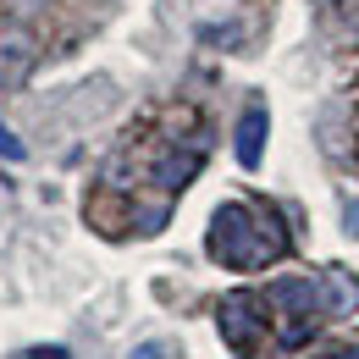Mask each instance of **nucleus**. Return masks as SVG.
<instances>
[{"label": "nucleus", "mask_w": 359, "mask_h": 359, "mask_svg": "<svg viewBox=\"0 0 359 359\" xmlns=\"http://www.w3.org/2000/svg\"><path fill=\"white\" fill-rule=\"evenodd\" d=\"M320 287V310L326 315H354L359 310V276L343 266H326V276L315 282Z\"/></svg>", "instance_id": "obj_5"}, {"label": "nucleus", "mask_w": 359, "mask_h": 359, "mask_svg": "<svg viewBox=\"0 0 359 359\" xmlns=\"http://www.w3.org/2000/svg\"><path fill=\"white\" fill-rule=\"evenodd\" d=\"M45 6H55V0H11L17 17H34V11H45Z\"/></svg>", "instance_id": "obj_6"}, {"label": "nucleus", "mask_w": 359, "mask_h": 359, "mask_svg": "<svg viewBox=\"0 0 359 359\" xmlns=\"http://www.w3.org/2000/svg\"><path fill=\"white\" fill-rule=\"evenodd\" d=\"M34 61H39L34 28H28V22H11V28L0 34V89H22L28 72H34Z\"/></svg>", "instance_id": "obj_2"}, {"label": "nucleus", "mask_w": 359, "mask_h": 359, "mask_svg": "<svg viewBox=\"0 0 359 359\" xmlns=\"http://www.w3.org/2000/svg\"><path fill=\"white\" fill-rule=\"evenodd\" d=\"M205 249H210V260H222L232 271H260L287 255V232L260 205H222L216 222H210Z\"/></svg>", "instance_id": "obj_1"}, {"label": "nucleus", "mask_w": 359, "mask_h": 359, "mask_svg": "<svg viewBox=\"0 0 359 359\" xmlns=\"http://www.w3.org/2000/svg\"><path fill=\"white\" fill-rule=\"evenodd\" d=\"M332 359H359V348H348V354H332Z\"/></svg>", "instance_id": "obj_8"}, {"label": "nucleus", "mask_w": 359, "mask_h": 359, "mask_svg": "<svg viewBox=\"0 0 359 359\" xmlns=\"http://www.w3.org/2000/svg\"><path fill=\"white\" fill-rule=\"evenodd\" d=\"M222 332H226V343H238L243 354L266 337V320H260V304L255 299H226L222 304Z\"/></svg>", "instance_id": "obj_3"}, {"label": "nucleus", "mask_w": 359, "mask_h": 359, "mask_svg": "<svg viewBox=\"0 0 359 359\" xmlns=\"http://www.w3.org/2000/svg\"><path fill=\"white\" fill-rule=\"evenodd\" d=\"M320 6H343V0H320Z\"/></svg>", "instance_id": "obj_9"}, {"label": "nucleus", "mask_w": 359, "mask_h": 359, "mask_svg": "<svg viewBox=\"0 0 359 359\" xmlns=\"http://www.w3.org/2000/svg\"><path fill=\"white\" fill-rule=\"evenodd\" d=\"M266 133H271V116H266V105L255 100V105L243 111V122H238V166H243V172H255V166L266 161Z\"/></svg>", "instance_id": "obj_4"}, {"label": "nucleus", "mask_w": 359, "mask_h": 359, "mask_svg": "<svg viewBox=\"0 0 359 359\" xmlns=\"http://www.w3.org/2000/svg\"><path fill=\"white\" fill-rule=\"evenodd\" d=\"M34 359H67L61 348H34Z\"/></svg>", "instance_id": "obj_7"}]
</instances>
